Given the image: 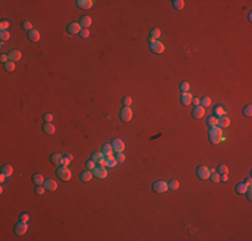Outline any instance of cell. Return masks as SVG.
<instances>
[{
    "label": "cell",
    "mask_w": 252,
    "mask_h": 241,
    "mask_svg": "<svg viewBox=\"0 0 252 241\" xmlns=\"http://www.w3.org/2000/svg\"><path fill=\"white\" fill-rule=\"evenodd\" d=\"M56 175H58L62 181H68V180H71V177H73V173H71V170L67 168V166L61 165L58 168V170H56Z\"/></svg>",
    "instance_id": "6da1fadb"
},
{
    "label": "cell",
    "mask_w": 252,
    "mask_h": 241,
    "mask_svg": "<svg viewBox=\"0 0 252 241\" xmlns=\"http://www.w3.org/2000/svg\"><path fill=\"white\" fill-rule=\"evenodd\" d=\"M149 47L154 54H162L165 51V46L160 40H150L149 39Z\"/></svg>",
    "instance_id": "7a4b0ae2"
},
{
    "label": "cell",
    "mask_w": 252,
    "mask_h": 241,
    "mask_svg": "<svg viewBox=\"0 0 252 241\" xmlns=\"http://www.w3.org/2000/svg\"><path fill=\"white\" fill-rule=\"evenodd\" d=\"M211 170H209L208 166L205 165H200L199 168H197V177L200 178V180H208L209 175H211Z\"/></svg>",
    "instance_id": "3957f363"
},
{
    "label": "cell",
    "mask_w": 252,
    "mask_h": 241,
    "mask_svg": "<svg viewBox=\"0 0 252 241\" xmlns=\"http://www.w3.org/2000/svg\"><path fill=\"white\" fill-rule=\"evenodd\" d=\"M168 189H169L168 187V182H165V181H156L153 184V190L156 193H165Z\"/></svg>",
    "instance_id": "277c9868"
},
{
    "label": "cell",
    "mask_w": 252,
    "mask_h": 241,
    "mask_svg": "<svg viewBox=\"0 0 252 241\" xmlns=\"http://www.w3.org/2000/svg\"><path fill=\"white\" fill-rule=\"evenodd\" d=\"M15 234H17V236H23L24 233H27V230H28V225H27V222H23V221H19L16 225H15Z\"/></svg>",
    "instance_id": "5b68a950"
},
{
    "label": "cell",
    "mask_w": 252,
    "mask_h": 241,
    "mask_svg": "<svg viewBox=\"0 0 252 241\" xmlns=\"http://www.w3.org/2000/svg\"><path fill=\"white\" fill-rule=\"evenodd\" d=\"M119 117H121V121L124 122H130L131 118H133V113H131L130 107H125L121 110V114H119Z\"/></svg>",
    "instance_id": "8992f818"
},
{
    "label": "cell",
    "mask_w": 252,
    "mask_h": 241,
    "mask_svg": "<svg viewBox=\"0 0 252 241\" xmlns=\"http://www.w3.org/2000/svg\"><path fill=\"white\" fill-rule=\"evenodd\" d=\"M80 31H82V27H80L79 23H70V24L67 26V32L70 35H77V34H80Z\"/></svg>",
    "instance_id": "52a82bcc"
},
{
    "label": "cell",
    "mask_w": 252,
    "mask_h": 241,
    "mask_svg": "<svg viewBox=\"0 0 252 241\" xmlns=\"http://www.w3.org/2000/svg\"><path fill=\"white\" fill-rule=\"evenodd\" d=\"M93 174L97 178H106L107 177V170L105 166H95L94 170H93Z\"/></svg>",
    "instance_id": "ba28073f"
},
{
    "label": "cell",
    "mask_w": 252,
    "mask_h": 241,
    "mask_svg": "<svg viewBox=\"0 0 252 241\" xmlns=\"http://www.w3.org/2000/svg\"><path fill=\"white\" fill-rule=\"evenodd\" d=\"M204 115H205V109L203 106H194V109L192 110V117L194 119H200Z\"/></svg>",
    "instance_id": "9c48e42d"
},
{
    "label": "cell",
    "mask_w": 252,
    "mask_h": 241,
    "mask_svg": "<svg viewBox=\"0 0 252 241\" xmlns=\"http://www.w3.org/2000/svg\"><path fill=\"white\" fill-rule=\"evenodd\" d=\"M112 145H113V150L115 151V153H122V151L125 150V144L122 142V139H119V138L114 139Z\"/></svg>",
    "instance_id": "30bf717a"
},
{
    "label": "cell",
    "mask_w": 252,
    "mask_h": 241,
    "mask_svg": "<svg viewBox=\"0 0 252 241\" xmlns=\"http://www.w3.org/2000/svg\"><path fill=\"white\" fill-rule=\"evenodd\" d=\"M44 187H46V190H50V192H55L56 189H58V182H56L55 180H44Z\"/></svg>",
    "instance_id": "8fae6325"
},
{
    "label": "cell",
    "mask_w": 252,
    "mask_h": 241,
    "mask_svg": "<svg viewBox=\"0 0 252 241\" xmlns=\"http://www.w3.org/2000/svg\"><path fill=\"white\" fill-rule=\"evenodd\" d=\"M77 5L80 10H90L94 5V0H78Z\"/></svg>",
    "instance_id": "7c38bea8"
},
{
    "label": "cell",
    "mask_w": 252,
    "mask_h": 241,
    "mask_svg": "<svg viewBox=\"0 0 252 241\" xmlns=\"http://www.w3.org/2000/svg\"><path fill=\"white\" fill-rule=\"evenodd\" d=\"M27 38H28L30 42L36 43V42L40 40V32H39L38 29H31V31L28 32V35H27Z\"/></svg>",
    "instance_id": "4fadbf2b"
},
{
    "label": "cell",
    "mask_w": 252,
    "mask_h": 241,
    "mask_svg": "<svg viewBox=\"0 0 252 241\" xmlns=\"http://www.w3.org/2000/svg\"><path fill=\"white\" fill-rule=\"evenodd\" d=\"M192 100H193V97H192V94L189 93H182L181 94V98H180V102L182 103L184 106H189L192 103Z\"/></svg>",
    "instance_id": "5bb4252c"
},
{
    "label": "cell",
    "mask_w": 252,
    "mask_h": 241,
    "mask_svg": "<svg viewBox=\"0 0 252 241\" xmlns=\"http://www.w3.org/2000/svg\"><path fill=\"white\" fill-rule=\"evenodd\" d=\"M105 161H106V168H114L115 165H118V162H117L115 157L113 156V154H109V156H103Z\"/></svg>",
    "instance_id": "9a60e30c"
},
{
    "label": "cell",
    "mask_w": 252,
    "mask_h": 241,
    "mask_svg": "<svg viewBox=\"0 0 252 241\" xmlns=\"http://www.w3.org/2000/svg\"><path fill=\"white\" fill-rule=\"evenodd\" d=\"M8 58H10L11 62H17L22 59V52L19 50H12V51L8 52Z\"/></svg>",
    "instance_id": "2e32d148"
},
{
    "label": "cell",
    "mask_w": 252,
    "mask_h": 241,
    "mask_svg": "<svg viewBox=\"0 0 252 241\" xmlns=\"http://www.w3.org/2000/svg\"><path fill=\"white\" fill-rule=\"evenodd\" d=\"M43 131L46 134H49V135H52V134H55V126H54L51 122H46L43 126Z\"/></svg>",
    "instance_id": "e0dca14e"
},
{
    "label": "cell",
    "mask_w": 252,
    "mask_h": 241,
    "mask_svg": "<svg viewBox=\"0 0 252 241\" xmlns=\"http://www.w3.org/2000/svg\"><path fill=\"white\" fill-rule=\"evenodd\" d=\"M161 36V29L160 28H152L149 32V39L150 40H158V38Z\"/></svg>",
    "instance_id": "ac0fdd59"
},
{
    "label": "cell",
    "mask_w": 252,
    "mask_h": 241,
    "mask_svg": "<svg viewBox=\"0 0 252 241\" xmlns=\"http://www.w3.org/2000/svg\"><path fill=\"white\" fill-rule=\"evenodd\" d=\"M91 23H93V20H91V17H90V16H82V17H80L79 24H80L82 28H89V27L91 26Z\"/></svg>",
    "instance_id": "d6986e66"
},
{
    "label": "cell",
    "mask_w": 252,
    "mask_h": 241,
    "mask_svg": "<svg viewBox=\"0 0 252 241\" xmlns=\"http://www.w3.org/2000/svg\"><path fill=\"white\" fill-rule=\"evenodd\" d=\"M247 189H248V186L245 185L244 182H239V184H236V186H235V192L238 193V194H245Z\"/></svg>",
    "instance_id": "ffe728a7"
},
{
    "label": "cell",
    "mask_w": 252,
    "mask_h": 241,
    "mask_svg": "<svg viewBox=\"0 0 252 241\" xmlns=\"http://www.w3.org/2000/svg\"><path fill=\"white\" fill-rule=\"evenodd\" d=\"M93 171H90V170H85V171H82L80 173V181H83V182H89V181H91L93 180Z\"/></svg>",
    "instance_id": "44dd1931"
},
{
    "label": "cell",
    "mask_w": 252,
    "mask_h": 241,
    "mask_svg": "<svg viewBox=\"0 0 252 241\" xmlns=\"http://www.w3.org/2000/svg\"><path fill=\"white\" fill-rule=\"evenodd\" d=\"M213 113H215V117H217V118H221V117H224V115L227 114V110L224 109L223 106H220V105H217L215 107V110H213Z\"/></svg>",
    "instance_id": "7402d4cb"
},
{
    "label": "cell",
    "mask_w": 252,
    "mask_h": 241,
    "mask_svg": "<svg viewBox=\"0 0 252 241\" xmlns=\"http://www.w3.org/2000/svg\"><path fill=\"white\" fill-rule=\"evenodd\" d=\"M62 161H63V156H62V154L55 153V154H52V156H51V162H52L54 165L61 166L62 165Z\"/></svg>",
    "instance_id": "603a6c76"
},
{
    "label": "cell",
    "mask_w": 252,
    "mask_h": 241,
    "mask_svg": "<svg viewBox=\"0 0 252 241\" xmlns=\"http://www.w3.org/2000/svg\"><path fill=\"white\" fill-rule=\"evenodd\" d=\"M2 174H4L5 177H11L12 175V173H14V168L11 165H4L2 168V171H0Z\"/></svg>",
    "instance_id": "cb8c5ba5"
},
{
    "label": "cell",
    "mask_w": 252,
    "mask_h": 241,
    "mask_svg": "<svg viewBox=\"0 0 252 241\" xmlns=\"http://www.w3.org/2000/svg\"><path fill=\"white\" fill-rule=\"evenodd\" d=\"M229 125H231V121H229V118H228L227 115L219 118V125H217V126H220L221 129H224V127H228Z\"/></svg>",
    "instance_id": "d4e9b609"
},
{
    "label": "cell",
    "mask_w": 252,
    "mask_h": 241,
    "mask_svg": "<svg viewBox=\"0 0 252 241\" xmlns=\"http://www.w3.org/2000/svg\"><path fill=\"white\" fill-rule=\"evenodd\" d=\"M32 182H34L35 185H43V184H44V177H43V174H40V173L34 174V177H32Z\"/></svg>",
    "instance_id": "484cf974"
},
{
    "label": "cell",
    "mask_w": 252,
    "mask_h": 241,
    "mask_svg": "<svg viewBox=\"0 0 252 241\" xmlns=\"http://www.w3.org/2000/svg\"><path fill=\"white\" fill-rule=\"evenodd\" d=\"M217 125H219V118L215 117V115H211L206 119V126L208 127H213V126H217Z\"/></svg>",
    "instance_id": "4316f807"
},
{
    "label": "cell",
    "mask_w": 252,
    "mask_h": 241,
    "mask_svg": "<svg viewBox=\"0 0 252 241\" xmlns=\"http://www.w3.org/2000/svg\"><path fill=\"white\" fill-rule=\"evenodd\" d=\"M209 135H223V129L220 126L209 127Z\"/></svg>",
    "instance_id": "83f0119b"
},
{
    "label": "cell",
    "mask_w": 252,
    "mask_h": 241,
    "mask_svg": "<svg viewBox=\"0 0 252 241\" xmlns=\"http://www.w3.org/2000/svg\"><path fill=\"white\" fill-rule=\"evenodd\" d=\"M113 145L112 144H105L103 147H102V153L103 156H109V154H113Z\"/></svg>",
    "instance_id": "f1b7e54d"
},
{
    "label": "cell",
    "mask_w": 252,
    "mask_h": 241,
    "mask_svg": "<svg viewBox=\"0 0 252 241\" xmlns=\"http://www.w3.org/2000/svg\"><path fill=\"white\" fill-rule=\"evenodd\" d=\"M212 105V99L209 97H204L200 99V106H203L204 109H206V107H209Z\"/></svg>",
    "instance_id": "f546056e"
},
{
    "label": "cell",
    "mask_w": 252,
    "mask_h": 241,
    "mask_svg": "<svg viewBox=\"0 0 252 241\" xmlns=\"http://www.w3.org/2000/svg\"><path fill=\"white\" fill-rule=\"evenodd\" d=\"M173 7L176 8V10H182L185 5V2L184 0H173Z\"/></svg>",
    "instance_id": "4dcf8cb0"
},
{
    "label": "cell",
    "mask_w": 252,
    "mask_h": 241,
    "mask_svg": "<svg viewBox=\"0 0 252 241\" xmlns=\"http://www.w3.org/2000/svg\"><path fill=\"white\" fill-rule=\"evenodd\" d=\"M209 139H211V142L213 145H217V144H220L224 138H223V135H209Z\"/></svg>",
    "instance_id": "1f68e13d"
},
{
    "label": "cell",
    "mask_w": 252,
    "mask_h": 241,
    "mask_svg": "<svg viewBox=\"0 0 252 241\" xmlns=\"http://www.w3.org/2000/svg\"><path fill=\"white\" fill-rule=\"evenodd\" d=\"M71 161H73V156H71V154H66V156H63L62 165L63 166H68L71 163Z\"/></svg>",
    "instance_id": "d6a6232c"
},
{
    "label": "cell",
    "mask_w": 252,
    "mask_h": 241,
    "mask_svg": "<svg viewBox=\"0 0 252 241\" xmlns=\"http://www.w3.org/2000/svg\"><path fill=\"white\" fill-rule=\"evenodd\" d=\"M178 186H180V182L177 180H172V181H169V184H168V187H169L170 190H177Z\"/></svg>",
    "instance_id": "836d02e7"
},
{
    "label": "cell",
    "mask_w": 252,
    "mask_h": 241,
    "mask_svg": "<svg viewBox=\"0 0 252 241\" xmlns=\"http://www.w3.org/2000/svg\"><path fill=\"white\" fill-rule=\"evenodd\" d=\"M4 70L7 71V73H11V71H14L15 70V62L8 60L7 63H4Z\"/></svg>",
    "instance_id": "e575fe53"
},
{
    "label": "cell",
    "mask_w": 252,
    "mask_h": 241,
    "mask_svg": "<svg viewBox=\"0 0 252 241\" xmlns=\"http://www.w3.org/2000/svg\"><path fill=\"white\" fill-rule=\"evenodd\" d=\"M243 115H244V117H251L252 115V106L251 105L244 106V109H243Z\"/></svg>",
    "instance_id": "d590c367"
},
{
    "label": "cell",
    "mask_w": 252,
    "mask_h": 241,
    "mask_svg": "<svg viewBox=\"0 0 252 241\" xmlns=\"http://www.w3.org/2000/svg\"><path fill=\"white\" fill-rule=\"evenodd\" d=\"M189 88H191V85H189L188 82H181V83H180V90H181L182 93H188Z\"/></svg>",
    "instance_id": "8d00e7d4"
},
{
    "label": "cell",
    "mask_w": 252,
    "mask_h": 241,
    "mask_svg": "<svg viewBox=\"0 0 252 241\" xmlns=\"http://www.w3.org/2000/svg\"><path fill=\"white\" fill-rule=\"evenodd\" d=\"M10 38H11L10 32H8V31H2V34H0V39H2L3 43L7 42V40H10Z\"/></svg>",
    "instance_id": "74e56055"
},
{
    "label": "cell",
    "mask_w": 252,
    "mask_h": 241,
    "mask_svg": "<svg viewBox=\"0 0 252 241\" xmlns=\"http://www.w3.org/2000/svg\"><path fill=\"white\" fill-rule=\"evenodd\" d=\"M97 166V162H95L94 159H89L87 162H86V168H87V170H94V168Z\"/></svg>",
    "instance_id": "f35d334b"
},
{
    "label": "cell",
    "mask_w": 252,
    "mask_h": 241,
    "mask_svg": "<svg viewBox=\"0 0 252 241\" xmlns=\"http://www.w3.org/2000/svg\"><path fill=\"white\" fill-rule=\"evenodd\" d=\"M217 173L219 174H228V168L225 165H219L217 166Z\"/></svg>",
    "instance_id": "ab89813d"
},
{
    "label": "cell",
    "mask_w": 252,
    "mask_h": 241,
    "mask_svg": "<svg viewBox=\"0 0 252 241\" xmlns=\"http://www.w3.org/2000/svg\"><path fill=\"white\" fill-rule=\"evenodd\" d=\"M10 22L8 20H3L2 23H0V28H2V31H8V28H10Z\"/></svg>",
    "instance_id": "60d3db41"
},
{
    "label": "cell",
    "mask_w": 252,
    "mask_h": 241,
    "mask_svg": "<svg viewBox=\"0 0 252 241\" xmlns=\"http://www.w3.org/2000/svg\"><path fill=\"white\" fill-rule=\"evenodd\" d=\"M209 178H211V181H212V182H215V184L220 182V174H219V173H212L211 175H209Z\"/></svg>",
    "instance_id": "b9f144b4"
},
{
    "label": "cell",
    "mask_w": 252,
    "mask_h": 241,
    "mask_svg": "<svg viewBox=\"0 0 252 241\" xmlns=\"http://www.w3.org/2000/svg\"><path fill=\"white\" fill-rule=\"evenodd\" d=\"M44 190H46L44 185H36V187H35V193H36L38 196H42V194H43Z\"/></svg>",
    "instance_id": "7bdbcfd3"
},
{
    "label": "cell",
    "mask_w": 252,
    "mask_h": 241,
    "mask_svg": "<svg viewBox=\"0 0 252 241\" xmlns=\"http://www.w3.org/2000/svg\"><path fill=\"white\" fill-rule=\"evenodd\" d=\"M80 38L82 39H87V38L90 36V31H89V28H82V31H80Z\"/></svg>",
    "instance_id": "ee69618b"
},
{
    "label": "cell",
    "mask_w": 252,
    "mask_h": 241,
    "mask_svg": "<svg viewBox=\"0 0 252 241\" xmlns=\"http://www.w3.org/2000/svg\"><path fill=\"white\" fill-rule=\"evenodd\" d=\"M22 28L26 29V31H28V32L31 31V29H34V28H32V24L30 22H23L22 23Z\"/></svg>",
    "instance_id": "f6af8a7d"
},
{
    "label": "cell",
    "mask_w": 252,
    "mask_h": 241,
    "mask_svg": "<svg viewBox=\"0 0 252 241\" xmlns=\"http://www.w3.org/2000/svg\"><path fill=\"white\" fill-rule=\"evenodd\" d=\"M101 158H103V153H102V151H95V153H93V159L94 161H98Z\"/></svg>",
    "instance_id": "bcb514c9"
},
{
    "label": "cell",
    "mask_w": 252,
    "mask_h": 241,
    "mask_svg": "<svg viewBox=\"0 0 252 241\" xmlns=\"http://www.w3.org/2000/svg\"><path fill=\"white\" fill-rule=\"evenodd\" d=\"M115 159H117V162H118V163H122L125 161V154L124 153H117Z\"/></svg>",
    "instance_id": "7dc6e473"
},
{
    "label": "cell",
    "mask_w": 252,
    "mask_h": 241,
    "mask_svg": "<svg viewBox=\"0 0 252 241\" xmlns=\"http://www.w3.org/2000/svg\"><path fill=\"white\" fill-rule=\"evenodd\" d=\"M30 220V214L28 213H22L19 216V221H23V222H27Z\"/></svg>",
    "instance_id": "c3c4849f"
},
{
    "label": "cell",
    "mask_w": 252,
    "mask_h": 241,
    "mask_svg": "<svg viewBox=\"0 0 252 241\" xmlns=\"http://www.w3.org/2000/svg\"><path fill=\"white\" fill-rule=\"evenodd\" d=\"M122 103H124L125 107H129V106L131 105V98L130 97H125L124 99H122Z\"/></svg>",
    "instance_id": "681fc988"
},
{
    "label": "cell",
    "mask_w": 252,
    "mask_h": 241,
    "mask_svg": "<svg viewBox=\"0 0 252 241\" xmlns=\"http://www.w3.org/2000/svg\"><path fill=\"white\" fill-rule=\"evenodd\" d=\"M0 60L3 62V64L7 63V62L10 60V58H8V54H2V56H0Z\"/></svg>",
    "instance_id": "f907efd6"
},
{
    "label": "cell",
    "mask_w": 252,
    "mask_h": 241,
    "mask_svg": "<svg viewBox=\"0 0 252 241\" xmlns=\"http://www.w3.org/2000/svg\"><path fill=\"white\" fill-rule=\"evenodd\" d=\"M245 194H247V198L248 200H252V189H251V186H248V189H247V192H245Z\"/></svg>",
    "instance_id": "816d5d0a"
},
{
    "label": "cell",
    "mask_w": 252,
    "mask_h": 241,
    "mask_svg": "<svg viewBox=\"0 0 252 241\" xmlns=\"http://www.w3.org/2000/svg\"><path fill=\"white\" fill-rule=\"evenodd\" d=\"M52 119H54V115H52V114H50V113H49V114H46V115H44V121H46V122H51Z\"/></svg>",
    "instance_id": "f5cc1de1"
},
{
    "label": "cell",
    "mask_w": 252,
    "mask_h": 241,
    "mask_svg": "<svg viewBox=\"0 0 252 241\" xmlns=\"http://www.w3.org/2000/svg\"><path fill=\"white\" fill-rule=\"evenodd\" d=\"M200 99H201V98H193L192 103H193L194 106H200Z\"/></svg>",
    "instance_id": "db71d44e"
},
{
    "label": "cell",
    "mask_w": 252,
    "mask_h": 241,
    "mask_svg": "<svg viewBox=\"0 0 252 241\" xmlns=\"http://www.w3.org/2000/svg\"><path fill=\"white\" fill-rule=\"evenodd\" d=\"M220 181L227 182V181H228V174H220Z\"/></svg>",
    "instance_id": "11a10c76"
},
{
    "label": "cell",
    "mask_w": 252,
    "mask_h": 241,
    "mask_svg": "<svg viewBox=\"0 0 252 241\" xmlns=\"http://www.w3.org/2000/svg\"><path fill=\"white\" fill-rule=\"evenodd\" d=\"M244 184H245L247 186H251V185H252V178H251V177H248L247 180H245V182H244Z\"/></svg>",
    "instance_id": "9f6ffc18"
},
{
    "label": "cell",
    "mask_w": 252,
    "mask_h": 241,
    "mask_svg": "<svg viewBox=\"0 0 252 241\" xmlns=\"http://www.w3.org/2000/svg\"><path fill=\"white\" fill-rule=\"evenodd\" d=\"M4 180H5V175H4V174H2V173H0V182H2V184H3V182H4Z\"/></svg>",
    "instance_id": "6f0895ef"
}]
</instances>
